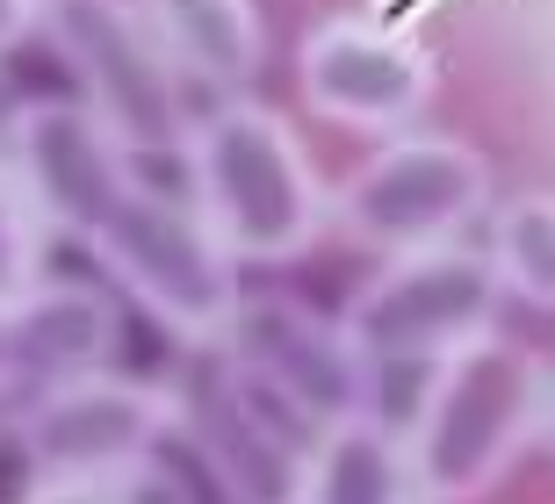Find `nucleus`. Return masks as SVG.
<instances>
[{
  "mask_svg": "<svg viewBox=\"0 0 555 504\" xmlns=\"http://www.w3.org/2000/svg\"><path fill=\"white\" fill-rule=\"evenodd\" d=\"M0 159H8V173L29 195L43 231H65V238H80V245L138 188V159L87 116L80 101H59V94L15 101L8 138H0Z\"/></svg>",
  "mask_w": 555,
  "mask_h": 504,
  "instance_id": "nucleus-10",
  "label": "nucleus"
},
{
  "mask_svg": "<svg viewBox=\"0 0 555 504\" xmlns=\"http://www.w3.org/2000/svg\"><path fill=\"white\" fill-rule=\"evenodd\" d=\"M22 504H108V490H73V483H37Z\"/></svg>",
  "mask_w": 555,
  "mask_h": 504,
  "instance_id": "nucleus-19",
  "label": "nucleus"
},
{
  "mask_svg": "<svg viewBox=\"0 0 555 504\" xmlns=\"http://www.w3.org/2000/svg\"><path fill=\"white\" fill-rule=\"evenodd\" d=\"M498 310V282L483 245H433V253H404V260H383L361 282V296L339 310L347 332L361 339L375 367L390 361H440L454 346H469L476 332H491Z\"/></svg>",
  "mask_w": 555,
  "mask_h": 504,
  "instance_id": "nucleus-9",
  "label": "nucleus"
},
{
  "mask_svg": "<svg viewBox=\"0 0 555 504\" xmlns=\"http://www.w3.org/2000/svg\"><path fill=\"white\" fill-rule=\"evenodd\" d=\"M159 389L173 411V440H188L195 468L224 490V504H296L304 447L246 389V375L224 361V346H188V361Z\"/></svg>",
  "mask_w": 555,
  "mask_h": 504,
  "instance_id": "nucleus-8",
  "label": "nucleus"
},
{
  "mask_svg": "<svg viewBox=\"0 0 555 504\" xmlns=\"http://www.w3.org/2000/svg\"><path fill=\"white\" fill-rule=\"evenodd\" d=\"M8 116H15V101H8V87H0V138H8Z\"/></svg>",
  "mask_w": 555,
  "mask_h": 504,
  "instance_id": "nucleus-21",
  "label": "nucleus"
},
{
  "mask_svg": "<svg viewBox=\"0 0 555 504\" xmlns=\"http://www.w3.org/2000/svg\"><path fill=\"white\" fill-rule=\"evenodd\" d=\"M541 432H548V447H555V397H548V425H541Z\"/></svg>",
  "mask_w": 555,
  "mask_h": 504,
  "instance_id": "nucleus-22",
  "label": "nucleus"
},
{
  "mask_svg": "<svg viewBox=\"0 0 555 504\" xmlns=\"http://www.w3.org/2000/svg\"><path fill=\"white\" fill-rule=\"evenodd\" d=\"M138 15L152 22L159 51L173 59V73L209 94H238L260 73L268 29L253 15V0H138Z\"/></svg>",
  "mask_w": 555,
  "mask_h": 504,
  "instance_id": "nucleus-13",
  "label": "nucleus"
},
{
  "mask_svg": "<svg viewBox=\"0 0 555 504\" xmlns=\"http://www.w3.org/2000/svg\"><path fill=\"white\" fill-rule=\"evenodd\" d=\"M37 29L80 87V108L130 159H181L188 80L159 51L138 0H37Z\"/></svg>",
  "mask_w": 555,
  "mask_h": 504,
  "instance_id": "nucleus-5",
  "label": "nucleus"
},
{
  "mask_svg": "<svg viewBox=\"0 0 555 504\" xmlns=\"http://www.w3.org/2000/svg\"><path fill=\"white\" fill-rule=\"evenodd\" d=\"M483 209H491L483 159L462 138H440V130L383 138L347 181L332 188V223L347 231V245H361L375 260L454 245Z\"/></svg>",
  "mask_w": 555,
  "mask_h": 504,
  "instance_id": "nucleus-6",
  "label": "nucleus"
},
{
  "mask_svg": "<svg viewBox=\"0 0 555 504\" xmlns=\"http://www.w3.org/2000/svg\"><path fill=\"white\" fill-rule=\"evenodd\" d=\"M37 29V0H0V59Z\"/></svg>",
  "mask_w": 555,
  "mask_h": 504,
  "instance_id": "nucleus-18",
  "label": "nucleus"
},
{
  "mask_svg": "<svg viewBox=\"0 0 555 504\" xmlns=\"http://www.w3.org/2000/svg\"><path fill=\"white\" fill-rule=\"evenodd\" d=\"M296 504H418L412 462H404V432H390L383 418L318 432L304 447Z\"/></svg>",
  "mask_w": 555,
  "mask_h": 504,
  "instance_id": "nucleus-14",
  "label": "nucleus"
},
{
  "mask_svg": "<svg viewBox=\"0 0 555 504\" xmlns=\"http://www.w3.org/2000/svg\"><path fill=\"white\" fill-rule=\"evenodd\" d=\"M548 425V375L534 346L505 332H476L469 346L440 353L404 418V462L418 504H469L534 447Z\"/></svg>",
  "mask_w": 555,
  "mask_h": 504,
  "instance_id": "nucleus-1",
  "label": "nucleus"
},
{
  "mask_svg": "<svg viewBox=\"0 0 555 504\" xmlns=\"http://www.w3.org/2000/svg\"><path fill=\"white\" fill-rule=\"evenodd\" d=\"M224 361L246 375V389L268 403L282 425L296 432H339V425L383 418L375 411V383L383 367L361 353V339L347 332V318H332L304 296H282V288H253L231 310Z\"/></svg>",
  "mask_w": 555,
  "mask_h": 504,
  "instance_id": "nucleus-3",
  "label": "nucleus"
},
{
  "mask_svg": "<svg viewBox=\"0 0 555 504\" xmlns=\"http://www.w3.org/2000/svg\"><path fill=\"white\" fill-rule=\"evenodd\" d=\"M181 166L203 223L238 267L296 260L332 223V188L310 173V152L296 144V130L246 94L209 101L203 116L188 122Z\"/></svg>",
  "mask_w": 555,
  "mask_h": 504,
  "instance_id": "nucleus-2",
  "label": "nucleus"
},
{
  "mask_svg": "<svg viewBox=\"0 0 555 504\" xmlns=\"http://www.w3.org/2000/svg\"><path fill=\"white\" fill-rule=\"evenodd\" d=\"M37 231H43L37 209H29V195L15 188V173H8V159H0V310L43 282V245H37Z\"/></svg>",
  "mask_w": 555,
  "mask_h": 504,
  "instance_id": "nucleus-16",
  "label": "nucleus"
},
{
  "mask_svg": "<svg viewBox=\"0 0 555 504\" xmlns=\"http://www.w3.org/2000/svg\"><path fill=\"white\" fill-rule=\"evenodd\" d=\"M94 267H102L116 296H130L144 318L173 332L181 346H217L238 310V260H231L217 231L203 223L195 202H173L159 188H130L102 217V231L87 238Z\"/></svg>",
  "mask_w": 555,
  "mask_h": 504,
  "instance_id": "nucleus-4",
  "label": "nucleus"
},
{
  "mask_svg": "<svg viewBox=\"0 0 555 504\" xmlns=\"http://www.w3.org/2000/svg\"><path fill=\"white\" fill-rule=\"evenodd\" d=\"M173 440V411L159 383L130 375H87L51 397H29L15 418V454L37 483H73V490H116L138 468L159 462Z\"/></svg>",
  "mask_w": 555,
  "mask_h": 504,
  "instance_id": "nucleus-7",
  "label": "nucleus"
},
{
  "mask_svg": "<svg viewBox=\"0 0 555 504\" xmlns=\"http://www.w3.org/2000/svg\"><path fill=\"white\" fill-rule=\"evenodd\" d=\"M108 504H195V497H188V483H181V476H166V468L152 462V468H138L130 483H116V490H108Z\"/></svg>",
  "mask_w": 555,
  "mask_h": 504,
  "instance_id": "nucleus-17",
  "label": "nucleus"
},
{
  "mask_svg": "<svg viewBox=\"0 0 555 504\" xmlns=\"http://www.w3.org/2000/svg\"><path fill=\"white\" fill-rule=\"evenodd\" d=\"M491 282L498 296H519L527 310H555V195L519 188L491 209Z\"/></svg>",
  "mask_w": 555,
  "mask_h": 504,
  "instance_id": "nucleus-15",
  "label": "nucleus"
},
{
  "mask_svg": "<svg viewBox=\"0 0 555 504\" xmlns=\"http://www.w3.org/2000/svg\"><path fill=\"white\" fill-rule=\"evenodd\" d=\"M15 418H22V403H15V389L0 383V440H15Z\"/></svg>",
  "mask_w": 555,
  "mask_h": 504,
  "instance_id": "nucleus-20",
  "label": "nucleus"
},
{
  "mask_svg": "<svg viewBox=\"0 0 555 504\" xmlns=\"http://www.w3.org/2000/svg\"><path fill=\"white\" fill-rule=\"evenodd\" d=\"M296 87H304L310 116L339 122V130L404 138L433 101V59L404 29H383L369 15H332L296 51Z\"/></svg>",
  "mask_w": 555,
  "mask_h": 504,
  "instance_id": "nucleus-11",
  "label": "nucleus"
},
{
  "mask_svg": "<svg viewBox=\"0 0 555 504\" xmlns=\"http://www.w3.org/2000/svg\"><path fill=\"white\" fill-rule=\"evenodd\" d=\"M108 353H116V296L94 282L43 274L29 296L0 310V383L15 389V403L108 375Z\"/></svg>",
  "mask_w": 555,
  "mask_h": 504,
  "instance_id": "nucleus-12",
  "label": "nucleus"
}]
</instances>
